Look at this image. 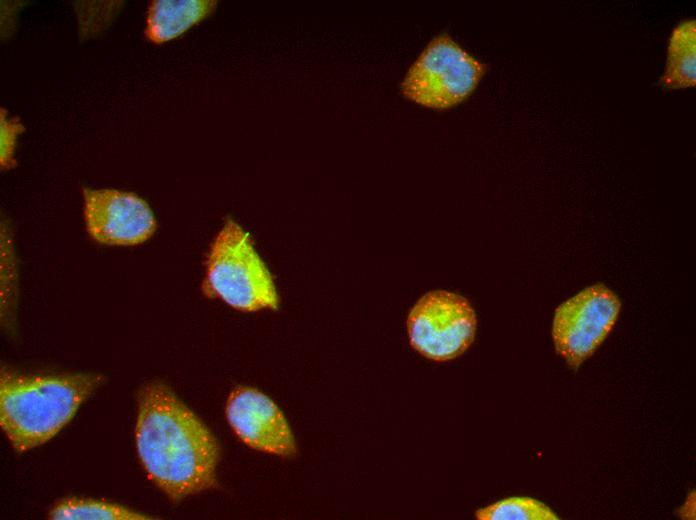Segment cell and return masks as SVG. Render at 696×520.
<instances>
[{"label":"cell","instance_id":"obj_1","mask_svg":"<svg viewBox=\"0 0 696 520\" xmlns=\"http://www.w3.org/2000/svg\"><path fill=\"white\" fill-rule=\"evenodd\" d=\"M135 441L147 476L170 500L216 486L217 440L163 383L139 391Z\"/></svg>","mask_w":696,"mask_h":520},{"label":"cell","instance_id":"obj_2","mask_svg":"<svg viewBox=\"0 0 696 520\" xmlns=\"http://www.w3.org/2000/svg\"><path fill=\"white\" fill-rule=\"evenodd\" d=\"M105 378L96 373L0 374V424L13 449L25 452L54 437Z\"/></svg>","mask_w":696,"mask_h":520},{"label":"cell","instance_id":"obj_3","mask_svg":"<svg viewBox=\"0 0 696 520\" xmlns=\"http://www.w3.org/2000/svg\"><path fill=\"white\" fill-rule=\"evenodd\" d=\"M202 291L243 312L276 310L279 306L272 273L251 235L232 218L225 220L210 244Z\"/></svg>","mask_w":696,"mask_h":520},{"label":"cell","instance_id":"obj_4","mask_svg":"<svg viewBox=\"0 0 696 520\" xmlns=\"http://www.w3.org/2000/svg\"><path fill=\"white\" fill-rule=\"evenodd\" d=\"M488 66L448 30L434 34L404 72L399 93L407 101L433 111H448L475 92Z\"/></svg>","mask_w":696,"mask_h":520},{"label":"cell","instance_id":"obj_5","mask_svg":"<svg viewBox=\"0 0 696 520\" xmlns=\"http://www.w3.org/2000/svg\"><path fill=\"white\" fill-rule=\"evenodd\" d=\"M406 324L412 348L428 359L442 362L469 348L475 338L477 318L465 297L437 290L415 303Z\"/></svg>","mask_w":696,"mask_h":520},{"label":"cell","instance_id":"obj_6","mask_svg":"<svg viewBox=\"0 0 696 520\" xmlns=\"http://www.w3.org/2000/svg\"><path fill=\"white\" fill-rule=\"evenodd\" d=\"M620 309L618 296L603 284L589 286L561 303L551 332L556 352L577 369L613 330Z\"/></svg>","mask_w":696,"mask_h":520},{"label":"cell","instance_id":"obj_7","mask_svg":"<svg viewBox=\"0 0 696 520\" xmlns=\"http://www.w3.org/2000/svg\"><path fill=\"white\" fill-rule=\"evenodd\" d=\"M82 195L86 231L99 244L135 246L149 240L156 231L153 211L135 193L83 187Z\"/></svg>","mask_w":696,"mask_h":520},{"label":"cell","instance_id":"obj_8","mask_svg":"<svg viewBox=\"0 0 696 520\" xmlns=\"http://www.w3.org/2000/svg\"><path fill=\"white\" fill-rule=\"evenodd\" d=\"M226 418L236 436L247 446L288 457L296 443L281 410L267 395L251 387H236L226 404Z\"/></svg>","mask_w":696,"mask_h":520},{"label":"cell","instance_id":"obj_9","mask_svg":"<svg viewBox=\"0 0 696 520\" xmlns=\"http://www.w3.org/2000/svg\"><path fill=\"white\" fill-rule=\"evenodd\" d=\"M217 3L214 0L150 1L145 36L156 44L172 40L212 14Z\"/></svg>","mask_w":696,"mask_h":520},{"label":"cell","instance_id":"obj_10","mask_svg":"<svg viewBox=\"0 0 696 520\" xmlns=\"http://www.w3.org/2000/svg\"><path fill=\"white\" fill-rule=\"evenodd\" d=\"M670 89L694 87L696 84V21H681L672 31L668 43L667 65L660 79Z\"/></svg>","mask_w":696,"mask_h":520},{"label":"cell","instance_id":"obj_11","mask_svg":"<svg viewBox=\"0 0 696 520\" xmlns=\"http://www.w3.org/2000/svg\"><path fill=\"white\" fill-rule=\"evenodd\" d=\"M55 520H140L149 515L103 500L70 497L56 502L49 511Z\"/></svg>","mask_w":696,"mask_h":520},{"label":"cell","instance_id":"obj_12","mask_svg":"<svg viewBox=\"0 0 696 520\" xmlns=\"http://www.w3.org/2000/svg\"><path fill=\"white\" fill-rule=\"evenodd\" d=\"M479 520H558L559 516L543 502L531 497H510L475 512Z\"/></svg>","mask_w":696,"mask_h":520},{"label":"cell","instance_id":"obj_13","mask_svg":"<svg viewBox=\"0 0 696 520\" xmlns=\"http://www.w3.org/2000/svg\"><path fill=\"white\" fill-rule=\"evenodd\" d=\"M7 111L0 109V166L2 170H9L16 166L14 152L17 136L25 131L19 117H7Z\"/></svg>","mask_w":696,"mask_h":520}]
</instances>
